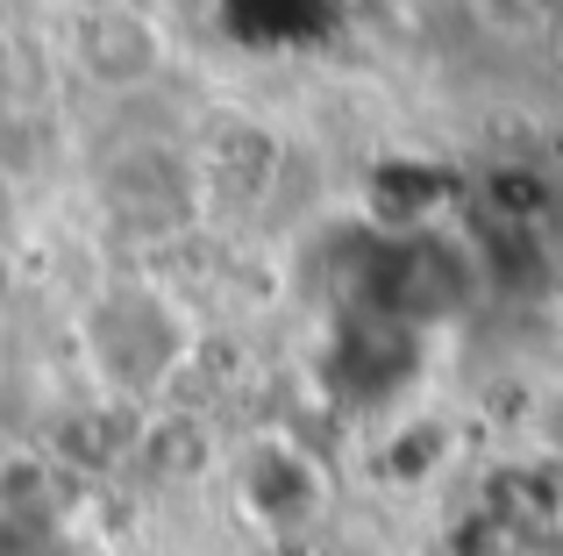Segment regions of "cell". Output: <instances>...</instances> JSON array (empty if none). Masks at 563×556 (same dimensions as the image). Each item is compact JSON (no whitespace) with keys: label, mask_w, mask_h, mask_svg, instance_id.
<instances>
[{"label":"cell","mask_w":563,"mask_h":556,"mask_svg":"<svg viewBox=\"0 0 563 556\" xmlns=\"http://www.w3.org/2000/svg\"><path fill=\"white\" fill-rule=\"evenodd\" d=\"M550 36H556V57H563V14H556V29H550Z\"/></svg>","instance_id":"obj_1"},{"label":"cell","mask_w":563,"mask_h":556,"mask_svg":"<svg viewBox=\"0 0 563 556\" xmlns=\"http://www.w3.org/2000/svg\"><path fill=\"white\" fill-rule=\"evenodd\" d=\"M556 222H563V208H556Z\"/></svg>","instance_id":"obj_2"}]
</instances>
